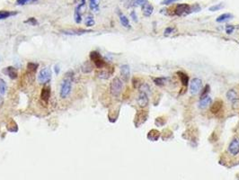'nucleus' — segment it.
<instances>
[{
    "label": "nucleus",
    "mask_w": 239,
    "mask_h": 180,
    "mask_svg": "<svg viewBox=\"0 0 239 180\" xmlns=\"http://www.w3.org/2000/svg\"><path fill=\"white\" fill-rule=\"evenodd\" d=\"M130 15H131V18L133 19L134 22H138V17H137V14H136V13L134 11H132L130 13Z\"/></svg>",
    "instance_id": "obj_40"
},
{
    "label": "nucleus",
    "mask_w": 239,
    "mask_h": 180,
    "mask_svg": "<svg viewBox=\"0 0 239 180\" xmlns=\"http://www.w3.org/2000/svg\"><path fill=\"white\" fill-rule=\"evenodd\" d=\"M212 104V99L210 96H207L203 98H200V102H199V107L200 109H205V108L209 107L210 104Z\"/></svg>",
    "instance_id": "obj_13"
},
{
    "label": "nucleus",
    "mask_w": 239,
    "mask_h": 180,
    "mask_svg": "<svg viewBox=\"0 0 239 180\" xmlns=\"http://www.w3.org/2000/svg\"><path fill=\"white\" fill-rule=\"evenodd\" d=\"M51 78V70L49 68L46 67L42 68L38 75V82L40 84H46Z\"/></svg>",
    "instance_id": "obj_5"
},
{
    "label": "nucleus",
    "mask_w": 239,
    "mask_h": 180,
    "mask_svg": "<svg viewBox=\"0 0 239 180\" xmlns=\"http://www.w3.org/2000/svg\"><path fill=\"white\" fill-rule=\"evenodd\" d=\"M59 70H60V68H59V65H56L55 66V73L58 75L59 73Z\"/></svg>",
    "instance_id": "obj_41"
},
{
    "label": "nucleus",
    "mask_w": 239,
    "mask_h": 180,
    "mask_svg": "<svg viewBox=\"0 0 239 180\" xmlns=\"http://www.w3.org/2000/svg\"><path fill=\"white\" fill-rule=\"evenodd\" d=\"M84 8V6H83L81 4L78 5L76 9H75V14H74V18H75V22L77 24H80L82 21V9Z\"/></svg>",
    "instance_id": "obj_16"
},
{
    "label": "nucleus",
    "mask_w": 239,
    "mask_h": 180,
    "mask_svg": "<svg viewBox=\"0 0 239 180\" xmlns=\"http://www.w3.org/2000/svg\"><path fill=\"white\" fill-rule=\"evenodd\" d=\"M148 118V112L146 110H140L138 111L135 115V119H134V123L136 127H140V125H142L143 123H145L147 122Z\"/></svg>",
    "instance_id": "obj_4"
},
{
    "label": "nucleus",
    "mask_w": 239,
    "mask_h": 180,
    "mask_svg": "<svg viewBox=\"0 0 239 180\" xmlns=\"http://www.w3.org/2000/svg\"><path fill=\"white\" fill-rule=\"evenodd\" d=\"M233 18V15L229 13H225V14H220L218 18H217V22L218 23H225V22H228L229 20H231Z\"/></svg>",
    "instance_id": "obj_20"
},
{
    "label": "nucleus",
    "mask_w": 239,
    "mask_h": 180,
    "mask_svg": "<svg viewBox=\"0 0 239 180\" xmlns=\"http://www.w3.org/2000/svg\"><path fill=\"white\" fill-rule=\"evenodd\" d=\"M25 23H28V24H31V25H36V24H38L37 21L35 20V18H33V17L30 18V19H28L27 21H25Z\"/></svg>",
    "instance_id": "obj_39"
},
{
    "label": "nucleus",
    "mask_w": 239,
    "mask_h": 180,
    "mask_svg": "<svg viewBox=\"0 0 239 180\" xmlns=\"http://www.w3.org/2000/svg\"><path fill=\"white\" fill-rule=\"evenodd\" d=\"M4 73L6 74L10 78L12 79H16L17 78H18V71H17V69L14 67H7L4 69Z\"/></svg>",
    "instance_id": "obj_12"
},
{
    "label": "nucleus",
    "mask_w": 239,
    "mask_h": 180,
    "mask_svg": "<svg viewBox=\"0 0 239 180\" xmlns=\"http://www.w3.org/2000/svg\"><path fill=\"white\" fill-rule=\"evenodd\" d=\"M121 76L124 82H128L130 78V66L125 64L121 67Z\"/></svg>",
    "instance_id": "obj_10"
},
{
    "label": "nucleus",
    "mask_w": 239,
    "mask_h": 180,
    "mask_svg": "<svg viewBox=\"0 0 239 180\" xmlns=\"http://www.w3.org/2000/svg\"><path fill=\"white\" fill-rule=\"evenodd\" d=\"M155 123L157 126H164L166 123V119L164 116H159L156 119Z\"/></svg>",
    "instance_id": "obj_30"
},
{
    "label": "nucleus",
    "mask_w": 239,
    "mask_h": 180,
    "mask_svg": "<svg viewBox=\"0 0 239 180\" xmlns=\"http://www.w3.org/2000/svg\"><path fill=\"white\" fill-rule=\"evenodd\" d=\"M140 82V79L139 78H133L132 79V85L135 88H140V86H141V83Z\"/></svg>",
    "instance_id": "obj_34"
},
{
    "label": "nucleus",
    "mask_w": 239,
    "mask_h": 180,
    "mask_svg": "<svg viewBox=\"0 0 239 180\" xmlns=\"http://www.w3.org/2000/svg\"><path fill=\"white\" fill-rule=\"evenodd\" d=\"M161 136V132L156 129H153V130H150L147 133V139L151 141H157L159 140Z\"/></svg>",
    "instance_id": "obj_14"
},
{
    "label": "nucleus",
    "mask_w": 239,
    "mask_h": 180,
    "mask_svg": "<svg viewBox=\"0 0 239 180\" xmlns=\"http://www.w3.org/2000/svg\"><path fill=\"white\" fill-rule=\"evenodd\" d=\"M89 31H84V30H66L63 31L62 32L67 35H80L84 32H87Z\"/></svg>",
    "instance_id": "obj_22"
},
{
    "label": "nucleus",
    "mask_w": 239,
    "mask_h": 180,
    "mask_svg": "<svg viewBox=\"0 0 239 180\" xmlns=\"http://www.w3.org/2000/svg\"><path fill=\"white\" fill-rule=\"evenodd\" d=\"M153 81L157 86H163L165 85L167 78H163V77H159V78H153Z\"/></svg>",
    "instance_id": "obj_23"
},
{
    "label": "nucleus",
    "mask_w": 239,
    "mask_h": 180,
    "mask_svg": "<svg viewBox=\"0 0 239 180\" xmlns=\"http://www.w3.org/2000/svg\"><path fill=\"white\" fill-rule=\"evenodd\" d=\"M222 107H223V101L220 100V99H218L216 100L213 104H211V106H210V112L214 114L219 113L222 109Z\"/></svg>",
    "instance_id": "obj_11"
},
{
    "label": "nucleus",
    "mask_w": 239,
    "mask_h": 180,
    "mask_svg": "<svg viewBox=\"0 0 239 180\" xmlns=\"http://www.w3.org/2000/svg\"><path fill=\"white\" fill-rule=\"evenodd\" d=\"M223 7H224V5L221 3V4H218V5H214V6H210L209 8V10L211 11V12H216V11H218V10L222 9Z\"/></svg>",
    "instance_id": "obj_33"
},
{
    "label": "nucleus",
    "mask_w": 239,
    "mask_h": 180,
    "mask_svg": "<svg viewBox=\"0 0 239 180\" xmlns=\"http://www.w3.org/2000/svg\"><path fill=\"white\" fill-rule=\"evenodd\" d=\"M90 60L94 62V66L99 69L104 68L106 66V62L104 61V59H102L101 54L97 51H91L90 52Z\"/></svg>",
    "instance_id": "obj_3"
},
{
    "label": "nucleus",
    "mask_w": 239,
    "mask_h": 180,
    "mask_svg": "<svg viewBox=\"0 0 239 180\" xmlns=\"http://www.w3.org/2000/svg\"><path fill=\"white\" fill-rule=\"evenodd\" d=\"M99 4H100V0H89L90 9L94 12H97L99 10Z\"/></svg>",
    "instance_id": "obj_24"
},
{
    "label": "nucleus",
    "mask_w": 239,
    "mask_h": 180,
    "mask_svg": "<svg viewBox=\"0 0 239 180\" xmlns=\"http://www.w3.org/2000/svg\"><path fill=\"white\" fill-rule=\"evenodd\" d=\"M179 0H163L161 2V5H164V6H167V5H170V4H173L175 2H177Z\"/></svg>",
    "instance_id": "obj_38"
},
{
    "label": "nucleus",
    "mask_w": 239,
    "mask_h": 180,
    "mask_svg": "<svg viewBox=\"0 0 239 180\" xmlns=\"http://www.w3.org/2000/svg\"><path fill=\"white\" fill-rule=\"evenodd\" d=\"M32 0H17L16 1V5L18 6H24V5H26L30 2H31Z\"/></svg>",
    "instance_id": "obj_37"
},
{
    "label": "nucleus",
    "mask_w": 239,
    "mask_h": 180,
    "mask_svg": "<svg viewBox=\"0 0 239 180\" xmlns=\"http://www.w3.org/2000/svg\"><path fill=\"white\" fill-rule=\"evenodd\" d=\"M234 31H235V26H234V25L228 24V25H227V26H226V32H227L228 34H231V33H233V32H234Z\"/></svg>",
    "instance_id": "obj_35"
},
{
    "label": "nucleus",
    "mask_w": 239,
    "mask_h": 180,
    "mask_svg": "<svg viewBox=\"0 0 239 180\" xmlns=\"http://www.w3.org/2000/svg\"><path fill=\"white\" fill-rule=\"evenodd\" d=\"M111 74H112L111 72H109V71H107V70H101L100 72H98L97 76H98L100 78L107 79V78H110Z\"/></svg>",
    "instance_id": "obj_27"
},
{
    "label": "nucleus",
    "mask_w": 239,
    "mask_h": 180,
    "mask_svg": "<svg viewBox=\"0 0 239 180\" xmlns=\"http://www.w3.org/2000/svg\"><path fill=\"white\" fill-rule=\"evenodd\" d=\"M227 98L231 103H235L238 100V94L235 89H229L227 92Z\"/></svg>",
    "instance_id": "obj_17"
},
{
    "label": "nucleus",
    "mask_w": 239,
    "mask_h": 180,
    "mask_svg": "<svg viewBox=\"0 0 239 180\" xmlns=\"http://www.w3.org/2000/svg\"><path fill=\"white\" fill-rule=\"evenodd\" d=\"M149 103V98H148V94L145 92H140L139 98H138V104L141 108H145L146 106L148 105Z\"/></svg>",
    "instance_id": "obj_9"
},
{
    "label": "nucleus",
    "mask_w": 239,
    "mask_h": 180,
    "mask_svg": "<svg viewBox=\"0 0 239 180\" xmlns=\"http://www.w3.org/2000/svg\"><path fill=\"white\" fill-rule=\"evenodd\" d=\"M191 10V6L187 4H179L176 8H175V14L182 16V15H185L187 14H189Z\"/></svg>",
    "instance_id": "obj_8"
},
{
    "label": "nucleus",
    "mask_w": 239,
    "mask_h": 180,
    "mask_svg": "<svg viewBox=\"0 0 239 180\" xmlns=\"http://www.w3.org/2000/svg\"><path fill=\"white\" fill-rule=\"evenodd\" d=\"M85 24H87V26H88V27L93 26L94 24V17L92 15H88L87 18H85Z\"/></svg>",
    "instance_id": "obj_32"
},
{
    "label": "nucleus",
    "mask_w": 239,
    "mask_h": 180,
    "mask_svg": "<svg viewBox=\"0 0 239 180\" xmlns=\"http://www.w3.org/2000/svg\"><path fill=\"white\" fill-rule=\"evenodd\" d=\"M173 32H175V28L173 27H167L165 30V36H168L170 34H172Z\"/></svg>",
    "instance_id": "obj_36"
},
{
    "label": "nucleus",
    "mask_w": 239,
    "mask_h": 180,
    "mask_svg": "<svg viewBox=\"0 0 239 180\" xmlns=\"http://www.w3.org/2000/svg\"><path fill=\"white\" fill-rule=\"evenodd\" d=\"M210 85H205V86L203 87V89H202V93H201V95H200V98H203V97H205V96H209V93H210Z\"/></svg>",
    "instance_id": "obj_29"
},
{
    "label": "nucleus",
    "mask_w": 239,
    "mask_h": 180,
    "mask_svg": "<svg viewBox=\"0 0 239 180\" xmlns=\"http://www.w3.org/2000/svg\"><path fill=\"white\" fill-rule=\"evenodd\" d=\"M202 87V80L199 78H194L190 82V93L192 95L198 94Z\"/></svg>",
    "instance_id": "obj_6"
},
{
    "label": "nucleus",
    "mask_w": 239,
    "mask_h": 180,
    "mask_svg": "<svg viewBox=\"0 0 239 180\" xmlns=\"http://www.w3.org/2000/svg\"><path fill=\"white\" fill-rule=\"evenodd\" d=\"M71 88H72V80L70 77H66V78L63 80L61 86H60V90H59V96L61 98H66L69 96L71 92Z\"/></svg>",
    "instance_id": "obj_2"
},
{
    "label": "nucleus",
    "mask_w": 239,
    "mask_h": 180,
    "mask_svg": "<svg viewBox=\"0 0 239 180\" xmlns=\"http://www.w3.org/2000/svg\"><path fill=\"white\" fill-rule=\"evenodd\" d=\"M82 70H83L84 73H89V72H91L93 70V66L91 65V63L89 61H87V62H85L83 65Z\"/></svg>",
    "instance_id": "obj_28"
},
{
    "label": "nucleus",
    "mask_w": 239,
    "mask_h": 180,
    "mask_svg": "<svg viewBox=\"0 0 239 180\" xmlns=\"http://www.w3.org/2000/svg\"><path fill=\"white\" fill-rule=\"evenodd\" d=\"M50 97V88L49 86H44L42 89V93H41V98L44 102H48Z\"/></svg>",
    "instance_id": "obj_18"
},
{
    "label": "nucleus",
    "mask_w": 239,
    "mask_h": 180,
    "mask_svg": "<svg viewBox=\"0 0 239 180\" xmlns=\"http://www.w3.org/2000/svg\"><path fill=\"white\" fill-rule=\"evenodd\" d=\"M119 18H120V22H121L122 25L125 28H130V21L127 18L126 15H124L122 13L119 12Z\"/></svg>",
    "instance_id": "obj_21"
},
{
    "label": "nucleus",
    "mask_w": 239,
    "mask_h": 180,
    "mask_svg": "<svg viewBox=\"0 0 239 180\" xmlns=\"http://www.w3.org/2000/svg\"><path fill=\"white\" fill-rule=\"evenodd\" d=\"M39 67V64L38 63H34V62H29L27 64V70L30 72V73L33 74V73H35L37 68Z\"/></svg>",
    "instance_id": "obj_25"
},
{
    "label": "nucleus",
    "mask_w": 239,
    "mask_h": 180,
    "mask_svg": "<svg viewBox=\"0 0 239 180\" xmlns=\"http://www.w3.org/2000/svg\"><path fill=\"white\" fill-rule=\"evenodd\" d=\"M228 150L232 156H236L239 154V139L235 138L230 141Z\"/></svg>",
    "instance_id": "obj_7"
},
{
    "label": "nucleus",
    "mask_w": 239,
    "mask_h": 180,
    "mask_svg": "<svg viewBox=\"0 0 239 180\" xmlns=\"http://www.w3.org/2000/svg\"><path fill=\"white\" fill-rule=\"evenodd\" d=\"M6 91V85L4 79L0 78V94L1 95H5Z\"/></svg>",
    "instance_id": "obj_31"
},
{
    "label": "nucleus",
    "mask_w": 239,
    "mask_h": 180,
    "mask_svg": "<svg viewBox=\"0 0 239 180\" xmlns=\"http://www.w3.org/2000/svg\"><path fill=\"white\" fill-rule=\"evenodd\" d=\"M16 13L14 12H10V11H0V20L3 19H6V18L12 16V15H15Z\"/></svg>",
    "instance_id": "obj_26"
},
{
    "label": "nucleus",
    "mask_w": 239,
    "mask_h": 180,
    "mask_svg": "<svg viewBox=\"0 0 239 180\" xmlns=\"http://www.w3.org/2000/svg\"><path fill=\"white\" fill-rule=\"evenodd\" d=\"M176 74L179 77L182 86H188V84H189V76H188L186 73H184V72H182V71H177Z\"/></svg>",
    "instance_id": "obj_19"
},
{
    "label": "nucleus",
    "mask_w": 239,
    "mask_h": 180,
    "mask_svg": "<svg viewBox=\"0 0 239 180\" xmlns=\"http://www.w3.org/2000/svg\"><path fill=\"white\" fill-rule=\"evenodd\" d=\"M122 88H123V82H122V80L120 78L115 77L111 81V84H110V92H111V94H112V96H114V97L120 96V95H121V93L122 91Z\"/></svg>",
    "instance_id": "obj_1"
},
{
    "label": "nucleus",
    "mask_w": 239,
    "mask_h": 180,
    "mask_svg": "<svg viewBox=\"0 0 239 180\" xmlns=\"http://www.w3.org/2000/svg\"><path fill=\"white\" fill-rule=\"evenodd\" d=\"M141 8H142V13L145 16H150L154 11V7L151 4H149L148 2H145L142 6H141Z\"/></svg>",
    "instance_id": "obj_15"
}]
</instances>
